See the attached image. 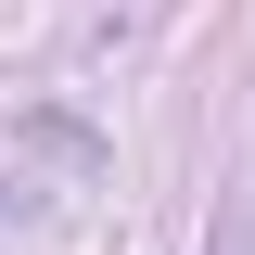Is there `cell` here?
I'll return each mask as SVG.
<instances>
[{
    "label": "cell",
    "mask_w": 255,
    "mask_h": 255,
    "mask_svg": "<svg viewBox=\"0 0 255 255\" xmlns=\"http://www.w3.org/2000/svg\"><path fill=\"white\" fill-rule=\"evenodd\" d=\"M217 255H255V204H243V217H230V230H217Z\"/></svg>",
    "instance_id": "6da1fadb"
}]
</instances>
